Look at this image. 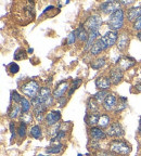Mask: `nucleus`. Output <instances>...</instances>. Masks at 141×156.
<instances>
[{"label": "nucleus", "instance_id": "nucleus-10", "mask_svg": "<svg viewBox=\"0 0 141 156\" xmlns=\"http://www.w3.org/2000/svg\"><path fill=\"white\" fill-rule=\"evenodd\" d=\"M107 136H113V138H119V136H124V129H123L122 125L117 122H113L107 130Z\"/></svg>", "mask_w": 141, "mask_h": 156}, {"label": "nucleus", "instance_id": "nucleus-8", "mask_svg": "<svg viewBox=\"0 0 141 156\" xmlns=\"http://www.w3.org/2000/svg\"><path fill=\"white\" fill-rule=\"evenodd\" d=\"M68 88H70V85H68V83L66 80L59 83L58 85H56V89L53 90V92H52V97H53L54 99L60 100V99H62V98L64 97L65 92L68 90Z\"/></svg>", "mask_w": 141, "mask_h": 156}, {"label": "nucleus", "instance_id": "nucleus-7", "mask_svg": "<svg viewBox=\"0 0 141 156\" xmlns=\"http://www.w3.org/2000/svg\"><path fill=\"white\" fill-rule=\"evenodd\" d=\"M117 67L121 69V71H127L129 69L130 67L136 64V60L132 56H122V58H119L117 60Z\"/></svg>", "mask_w": 141, "mask_h": 156}, {"label": "nucleus", "instance_id": "nucleus-15", "mask_svg": "<svg viewBox=\"0 0 141 156\" xmlns=\"http://www.w3.org/2000/svg\"><path fill=\"white\" fill-rule=\"evenodd\" d=\"M116 98H115L114 94H109L107 98H105L104 102H103V107L104 110L110 112V111H113L115 107L117 106L116 105Z\"/></svg>", "mask_w": 141, "mask_h": 156}, {"label": "nucleus", "instance_id": "nucleus-35", "mask_svg": "<svg viewBox=\"0 0 141 156\" xmlns=\"http://www.w3.org/2000/svg\"><path fill=\"white\" fill-rule=\"evenodd\" d=\"M76 39H77V32L73 30V32L67 36V40H66V41H67L68 44H73L74 42L76 41Z\"/></svg>", "mask_w": 141, "mask_h": 156}, {"label": "nucleus", "instance_id": "nucleus-13", "mask_svg": "<svg viewBox=\"0 0 141 156\" xmlns=\"http://www.w3.org/2000/svg\"><path fill=\"white\" fill-rule=\"evenodd\" d=\"M129 44V34L127 32H123L118 35V38H117L116 46L117 48L121 50V51H124L125 49H127Z\"/></svg>", "mask_w": 141, "mask_h": 156}, {"label": "nucleus", "instance_id": "nucleus-9", "mask_svg": "<svg viewBox=\"0 0 141 156\" xmlns=\"http://www.w3.org/2000/svg\"><path fill=\"white\" fill-rule=\"evenodd\" d=\"M60 119H61L60 111H50L49 113H47L45 117V122L48 126H54L56 124H58Z\"/></svg>", "mask_w": 141, "mask_h": 156}, {"label": "nucleus", "instance_id": "nucleus-1", "mask_svg": "<svg viewBox=\"0 0 141 156\" xmlns=\"http://www.w3.org/2000/svg\"><path fill=\"white\" fill-rule=\"evenodd\" d=\"M124 20H125V12L124 10L121 9L116 10L114 13L110 15L109 20H107V25L110 27V30H114V32H118L119 29H122L124 26Z\"/></svg>", "mask_w": 141, "mask_h": 156}, {"label": "nucleus", "instance_id": "nucleus-36", "mask_svg": "<svg viewBox=\"0 0 141 156\" xmlns=\"http://www.w3.org/2000/svg\"><path fill=\"white\" fill-rule=\"evenodd\" d=\"M132 28H134L135 30L141 32V16L139 17L138 20H137V21L134 23V24H132Z\"/></svg>", "mask_w": 141, "mask_h": 156}, {"label": "nucleus", "instance_id": "nucleus-17", "mask_svg": "<svg viewBox=\"0 0 141 156\" xmlns=\"http://www.w3.org/2000/svg\"><path fill=\"white\" fill-rule=\"evenodd\" d=\"M21 113H22V107L20 106L19 104H16V103L11 104L9 106V108H8V115H9V117L11 119L17 118L21 115Z\"/></svg>", "mask_w": 141, "mask_h": 156}, {"label": "nucleus", "instance_id": "nucleus-12", "mask_svg": "<svg viewBox=\"0 0 141 156\" xmlns=\"http://www.w3.org/2000/svg\"><path fill=\"white\" fill-rule=\"evenodd\" d=\"M112 85V81L107 76H99L96 79V87L100 90H107Z\"/></svg>", "mask_w": 141, "mask_h": 156}, {"label": "nucleus", "instance_id": "nucleus-16", "mask_svg": "<svg viewBox=\"0 0 141 156\" xmlns=\"http://www.w3.org/2000/svg\"><path fill=\"white\" fill-rule=\"evenodd\" d=\"M90 136H91V138H92L95 141H99V140H104L107 134L105 133L101 128L91 127V129H90Z\"/></svg>", "mask_w": 141, "mask_h": 156}, {"label": "nucleus", "instance_id": "nucleus-40", "mask_svg": "<svg viewBox=\"0 0 141 156\" xmlns=\"http://www.w3.org/2000/svg\"><path fill=\"white\" fill-rule=\"evenodd\" d=\"M101 155H102V156H117L116 154L113 153V152H111V151H110V152H103Z\"/></svg>", "mask_w": 141, "mask_h": 156}, {"label": "nucleus", "instance_id": "nucleus-24", "mask_svg": "<svg viewBox=\"0 0 141 156\" xmlns=\"http://www.w3.org/2000/svg\"><path fill=\"white\" fill-rule=\"evenodd\" d=\"M105 65V58H96L95 61H91L90 66L93 68V69H101V67Z\"/></svg>", "mask_w": 141, "mask_h": 156}, {"label": "nucleus", "instance_id": "nucleus-20", "mask_svg": "<svg viewBox=\"0 0 141 156\" xmlns=\"http://www.w3.org/2000/svg\"><path fill=\"white\" fill-rule=\"evenodd\" d=\"M76 32H77V38L79 39L80 42L87 41L89 35L87 34V30H86V28L84 27V24H80L79 27L76 29Z\"/></svg>", "mask_w": 141, "mask_h": 156}, {"label": "nucleus", "instance_id": "nucleus-5", "mask_svg": "<svg viewBox=\"0 0 141 156\" xmlns=\"http://www.w3.org/2000/svg\"><path fill=\"white\" fill-rule=\"evenodd\" d=\"M121 2L118 1H114V0H110V1H104L100 5V10L105 14H112L116 10L121 9Z\"/></svg>", "mask_w": 141, "mask_h": 156}, {"label": "nucleus", "instance_id": "nucleus-43", "mask_svg": "<svg viewBox=\"0 0 141 156\" xmlns=\"http://www.w3.org/2000/svg\"><path fill=\"white\" fill-rule=\"evenodd\" d=\"M139 132H140V134H141V125H140V128H139Z\"/></svg>", "mask_w": 141, "mask_h": 156}, {"label": "nucleus", "instance_id": "nucleus-2", "mask_svg": "<svg viewBox=\"0 0 141 156\" xmlns=\"http://www.w3.org/2000/svg\"><path fill=\"white\" fill-rule=\"evenodd\" d=\"M110 151L117 155H128L132 152V146L123 140H114L110 143Z\"/></svg>", "mask_w": 141, "mask_h": 156}, {"label": "nucleus", "instance_id": "nucleus-14", "mask_svg": "<svg viewBox=\"0 0 141 156\" xmlns=\"http://www.w3.org/2000/svg\"><path fill=\"white\" fill-rule=\"evenodd\" d=\"M109 77H110V79H111V81H112L113 85H118V83L123 80L124 74H123V71H121L118 67H116L110 71Z\"/></svg>", "mask_w": 141, "mask_h": 156}, {"label": "nucleus", "instance_id": "nucleus-32", "mask_svg": "<svg viewBox=\"0 0 141 156\" xmlns=\"http://www.w3.org/2000/svg\"><path fill=\"white\" fill-rule=\"evenodd\" d=\"M7 68H8V71L10 72L11 74H16L17 72L20 71V66L17 65L15 62H12V63H10L9 65L7 66Z\"/></svg>", "mask_w": 141, "mask_h": 156}, {"label": "nucleus", "instance_id": "nucleus-21", "mask_svg": "<svg viewBox=\"0 0 141 156\" xmlns=\"http://www.w3.org/2000/svg\"><path fill=\"white\" fill-rule=\"evenodd\" d=\"M100 115L97 114V113H91V114H88L86 116V124L90 125V126H95V125H98V120H99Z\"/></svg>", "mask_w": 141, "mask_h": 156}, {"label": "nucleus", "instance_id": "nucleus-6", "mask_svg": "<svg viewBox=\"0 0 141 156\" xmlns=\"http://www.w3.org/2000/svg\"><path fill=\"white\" fill-rule=\"evenodd\" d=\"M117 38H118V34H117V32H114V30H109V32H107L102 37H101V40H102L105 49H109L116 44Z\"/></svg>", "mask_w": 141, "mask_h": 156}, {"label": "nucleus", "instance_id": "nucleus-38", "mask_svg": "<svg viewBox=\"0 0 141 156\" xmlns=\"http://www.w3.org/2000/svg\"><path fill=\"white\" fill-rule=\"evenodd\" d=\"M119 2H121V5H132L135 1L134 0H128V1H126V0H122V1H119Z\"/></svg>", "mask_w": 141, "mask_h": 156}, {"label": "nucleus", "instance_id": "nucleus-29", "mask_svg": "<svg viewBox=\"0 0 141 156\" xmlns=\"http://www.w3.org/2000/svg\"><path fill=\"white\" fill-rule=\"evenodd\" d=\"M21 107H22V114L28 113V111L31 110V102L27 99L23 98L22 102H21Z\"/></svg>", "mask_w": 141, "mask_h": 156}, {"label": "nucleus", "instance_id": "nucleus-44", "mask_svg": "<svg viewBox=\"0 0 141 156\" xmlns=\"http://www.w3.org/2000/svg\"><path fill=\"white\" fill-rule=\"evenodd\" d=\"M38 156H44V155H38Z\"/></svg>", "mask_w": 141, "mask_h": 156}, {"label": "nucleus", "instance_id": "nucleus-11", "mask_svg": "<svg viewBox=\"0 0 141 156\" xmlns=\"http://www.w3.org/2000/svg\"><path fill=\"white\" fill-rule=\"evenodd\" d=\"M141 16V5H137V7H132L127 10L126 17L129 22L135 23L139 17Z\"/></svg>", "mask_w": 141, "mask_h": 156}, {"label": "nucleus", "instance_id": "nucleus-26", "mask_svg": "<svg viewBox=\"0 0 141 156\" xmlns=\"http://www.w3.org/2000/svg\"><path fill=\"white\" fill-rule=\"evenodd\" d=\"M31 136L34 138V139H40L42 136V128L38 126V125H35V126L32 127V129H31Z\"/></svg>", "mask_w": 141, "mask_h": 156}, {"label": "nucleus", "instance_id": "nucleus-28", "mask_svg": "<svg viewBox=\"0 0 141 156\" xmlns=\"http://www.w3.org/2000/svg\"><path fill=\"white\" fill-rule=\"evenodd\" d=\"M83 83V80L80 79V78H76V79H74L73 83H72V86L70 87V91H68V95H72L74 93V91L76 90V89H78V87H79L80 85Z\"/></svg>", "mask_w": 141, "mask_h": 156}, {"label": "nucleus", "instance_id": "nucleus-25", "mask_svg": "<svg viewBox=\"0 0 141 156\" xmlns=\"http://www.w3.org/2000/svg\"><path fill=\"white\" fill-rule=\"evenodd\" d=\"M87 107H88V111L90 113H96L98 112L99 110V105H98V102L92 98H90L89 100H88V103H87Z\"/></svg>", "mask_w": 141, "mask_h": 156}, {"label": "nucleus", "instance_id": "nucleus-37", "mask_svg": "<svg viewBox=\"0 0 141 156\" xmlns=\"http://www.w3.org/2000/svg\"><path fill=\"white\" fill-rule=\"evenodd\" d=\"M126 106H127V101H125V102H123V103H118V105H117V108L115 110V113L121 112V111L124 110Z\"/></svg>", "mask_w": 141, "mask_h": 156}, {"label": "nucleus", "instance_id": "nucleus-3", "mask_svg": "<svg viewBox=\"0 0 141 156\" xmlns=\"http://www.w3.org/2000/svg\"><path fill=\"white\" fill-rule=\"evenodd\" d=\"M39 90H40V87H39V83L36 80H28L27 83H23L21 86V91L23 92V94L29 97L31 99L36 98Z\"/></svg>", "mask_w": 141, "mask_h": 156}, {"label": "nucleus", "instance_id": "nucleus-4", "mask_svg": "<svg viewBox=\"0 0 141 156\" xmlns=\"http://www.w3.org/2000/svg\"><path fill=\"white\" fill-rule=\"evenodd\" d=\"M101 25H102V19L98 14H92L88 16L87 20L85 21V23H84V27L89 33L98 32L99 28L101 27Z\"/></svg>", "mask_w": 141, "mask_h": 156}, {"label": "nucleus", "instance_id": "nucleus-19", "mask_svg": "<svg viewBox=\"0 0 141 156\" xmlns=\"http://www.w3.org/2000/svg\"><path fill=\"white\" fill-rule=\"evenodd\" d=\"M100 36V33L99 30L98 32H91L89 33V36H88V40H87V44H86V47H85V51H88V50H90L91 49V47L95 44V42L97 41L98 37Z\"/></svg>", "mask_w": 141, "mask_h": 156}, {"label": "nucleus", "instance_id": "nucleus-22", "mask_svg": "<svg viewBox=\"0 0 141 156\" xmlns=\"http://www.w3.org/2000/svg\"><path fill=\"white\" fill-rule=\"evenodd\" d=\"M63 150H64L63 144H62V143H56V144H54V145L47 147L46 152H47V153H50V154H59V153H61Z\"/></svg>", "mask_w": 141, "mask_h": 156}, {"label": "nucleus", "instance_id": "nucleus-23", "mask_svg": "<svg viewBox=\"0 0 141 156\" xmlns=\"http://www.w3.org/2000/svg\"><path fill=\"white\" fill-rule=\"evenodd\" d=\"M110 122H111V118H110L109 115L107 114L100 115L99 120H98V126L100 128H105V127H107L110 125Z\"/></svg>", "mask_w": 141, "mask_h": 156}, {"label": "nucleus", "instance_id": "nucleus-27", "mask_svg": "<svg viewBox=\"0 0 141 156\" xmlns=\"http://www.w3.org/2000/svg\"><path fill=\"white\" fill-rule=\"evenodd\" d=\"M109 95L107 90H100L99 92H97L95 95H93V99L97 101L98 103H101V102H104L105 98Z\"/></svg>", "mask_w": 141, "mask_h": 156}, {"label": "nucleus", "instance_id": "nucleus-42", "mask_svg": "<svg viewBox=\"0 0 141 156\" xmlns=\"http://www.w3.org/2000/svg\"><path fill=\"white\" fill-rule=\"evenodd\" d=\"M137 38H138L139 40H140V41H141V32H139L138 34H137Z\"/></svg>", "mask_w": 141, "mask_h": 156}, {"label": "nucleus", "instance_id": "nucleus-39", "mask_svg": "<svg viewBox=\"0 0 141 156\" xmlns=\"http://www.w3.org/2000/svg\"><path fill=\"white\" fill-rule=\"evenodd\" d=\"M10 130H11V133H12V138H13V136L15 134V127H14V122H10Z\"/></svg>", "mask_w": 141, "mask_h": 156}, {"label": "nucleus", "instance_id": "nucleus-33", "mask_svg": "<svg viewBox=\"0 0 141 156\" xmlns=\"http://www.w3.org/2000/svg\"><path fill=\"white\" fill-rule=\"evenodd\" d=\"M33 120V116L32 114H29V113H25L21 116V122H24L25 125L29 124V122H32Z\"/></svg>", "mask_w": 141, "mask_h": 156}, {"label": "nucleus", "instance_id": "nucleus-31", "mask_svg": "<svg viewBox=\"0 0 141 156\" xmlns=\"http://www.w3.org/2000/svg\"><path fill=\"white\" fill-rule=\"evenodd\" d=\"M11 100L14 101V103H16V104H19V103L21 104V102H22V100H23V97L20 95L15 90L11 91Z\"/></svg>", "mask_w": 141, "mask_h": 156}, {"label": "nucleus", "instance_id": "nucleus-30", "mask_svg": "<svg viewBox=\"0 0 141 156\" xmlns=\"http://www.w3.org/2000/svg\"><path fill=\"white\" fill-rule=\"evenodd\" d=\"M26 51H25L24 49H22V48H20V49H17L16 51H15V53H14V58L15 60H22V58H26Z\"/></svg>", "mask_w": 141, "mask_h": 156}, {"label": "nucleus", "instance_id": "nucleus-18", "mask_svg": "<svg viewBox=\"0 0 141 156\" xmlns=\"http://www.w3.org/2000/svg\"><path fill=\"white\" fill-rule=\"evenodd\" d=\"M104 50H107V49H105V47H104V44H103L101 38H99L97 41L95 42V44L91 47V49L89 50V52H90L91 55H98V54H100L102 51H104Z\"/></svg>", "mask_w": 141, "mask_h": 156}, {"label": "nucleus", "instance_id": "nucleus-41", "mask_svg": "<svg viewBox=\"0 0 141 156\" xmlns=\"http://www.w3.org/2000/svg\"><path fill=\"white\" fill-rule=\"evenodd\" d=\"M135 88H136V89H137V90L139 91V92H141V83H137V85L135 86Z\"/></svg>", "mask_w": 141, "mask_h": 156}, {"label": "nucleus", "instance_id": "nucleus-34", "mask_svg": "<svg viewBox=\"0 0 141 156\" xmlns=\"http://www.w3.org/2000/svg\"><path fill=\"white\" fill-rule=\"evenodd\" d=\"M17 132H19L20 138H24V136H26V125H25L24 122H21V124H20Z\"/></svg>", "mask_w": 141, "mask_h": 156}]
</instances>
